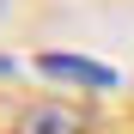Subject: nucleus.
<instances>
[{
    "label": "nucleus",
    "mask_w": 134,
    "mask_h": 134,
    "mask_svg": "<svg viewBox=\"0 0 134 134\" xmlns=\"http://www.w3.org/2000/svg\"><path fill=\"white\" fill-rule=\"evenodd\" d=\"M12 134H98V122H92V110H79V104L43 98V104H25L12 116Z\"/></svg>",
    "instance_id": "1"
},
{
    "label": "nucleus",
    "mask_w": 134,
    "mask_h": 134,
    "mask_svg": "<svg viewBox=\"0 0 134 134\" xmlns=\"http://www.w3.org/2000/svg\"><path fill=\"white\" fill-rule=\"evenodd\" d=\"M37 67L49 79H67V85H85V92H110L116 85V67H104L92 55H37Z\"/></svg>",
    "instance_id": "2"
},
{
    "label": "nucleus",
    "mask_w": 134,
    "mask_h": 134,
    "mask_svg": "<svg viewBox=\"0 0 134 134\" xmlns=\"http://www.w3.org/2000/svg\"><path fill=\"white\" fill-rule=\"evenodd\" d=\"M0 12H6V0H0Z\"/></svg>",
    "instance_id": "4"
},
{
    "label": "nucleus",
    "mask_w": 134,
    "mask_h": 134,
    "mask_svg": "<svg viewBox=\"0 0 134 134\" xmlns=\"http://www.w3.org/2000/svg\"><path fill=\"white\" fill-rule=\"evenodd\" d=\"M6 73H12V61H6V55H0V79H6Z\"/></svg>",
    "instance_id": "3"
}]
</instances>
